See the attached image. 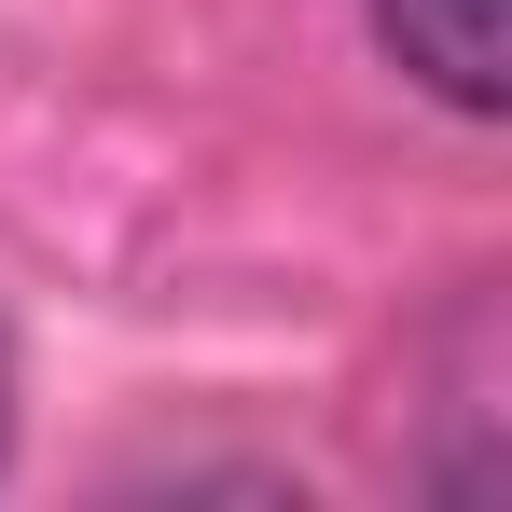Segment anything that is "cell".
<instances>
[{"label":"cell","instance_id":"6da1fadb","mask_svg":"<svg viewBox=\"0 0 512 512\" xmlns=\"http://www.w3.org/2000/svg\"><path fill=\"white\" fill-rule=\"evenodd\" d=\"M374 42H388L443 111H471V125L512 97L499 84V0H374Z\"/></svg>","mask_w":512,"mask_h":512},{"label":"cell","instance_id":"7a4b0ae2","mask_svg":"<svg viewBox=\"0 0 512 512\" xmlns=\"http://www.w3.org/2000/svg\"><path fill=\"white\" fill-rule=\"evenodd\" d=\"M0 443H14V360H0Z\"/></svg>","mask_w":512,"mask_h":512}]
</instances>
